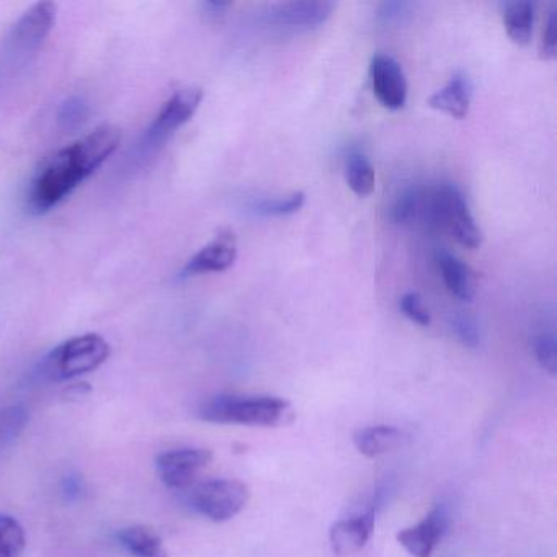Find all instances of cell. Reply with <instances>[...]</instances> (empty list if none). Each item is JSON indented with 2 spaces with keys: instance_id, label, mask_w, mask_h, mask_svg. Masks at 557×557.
<instances>
[{
  "instance_id": "cell-1",
  "label": "cell",
  "mask_w": 557,
  "mask_h": 557,
  "mask_svg": "<svg viewBox=\"0 0 557 557\" xmlns=\"http://www.w3.org/2000/svg\"><path fill=\"white\" fill-rule=\"evenodd\" d=\"M198 419L210 423L247 426H278L292 422V404L276 396H237L220 394L205 400L197 410Z\"/></svg>"
},
{
  "instance_id": "cell-2",
  "label": "cell",
  "mask_w": 557,
  "mask_h": 557,
  "mask_svg": "<svg viewBox=\"0 0 557 557\" xmlns=\"http://www.w3.org/2000/svg\"><path fill=\"white\" fill-rule=\"evenodd\" d=\"M90 174L81 161L76 146L71 145L51 156L35 174L28 188V210L45 214L70 197Z\"/></svg>"
},
{
  "instance_id": "cell-3",
  "label": "cell",
  "mask_w": 557,
  "mask_h": 557,
  "mask_svg": "<svg viewBox=\"0 0 557 557\" xmlns=\"http://www.w3.org/2000/svg\"><path fill=\"white\" fill-rule=\"evenodd\" d=\"M112 348L99 334H84L58 345L41 361V376L50 381L74 380L99 370L110 358Z\"/></svg>"
},
{
  "instance_id": "cell-4",
  "label": "cell",
  "mask_w": 557,
  "mask_h": 557,
  "mask_svg": "<svg viewBox=\"0 0 557 557\" xmlns=\"http://www.w3.org/2000/svg\"><path fill=\"white\" fill-rule=\"evenodd\" d=\"M249 497V487L244 482L237 479H214L195 485L188 502L201 517L214 523H224L246 508Z\"/></svg>"
},
{
  "instance_id": "cell-5",
  "label": "cell",
  "mask_w": 557,
  "mask_h": 557,
  "mask_svg": "<svg viewBox=\"0 0 557 557\" xmlns=\"http://www.w3.org/2000/svg\"><path fill=\"white\" fill-rule=\"evenodd\" d=\"M432 226L448 231L468 249L481 246V230L475 224L465 197L455 185L443 184L432 188Z\"/></svg>"
},
{
  "instance_id": "cell-6",
  "label": "cell",
  "mask_w": 557,
  "mask_h": 557,
  "mask_svg": "<svg viewBox=\"0 0 557 557\" xmlns=\"http://www.w3.org/2000/svg\"><path fill=\"white\" fill-rule=\"evenodd\" d=\"M203 100V90L198 87H187V89L177 90L168 102L162 107L161 112L156 116L152 125L146 133L148 145H161L168 141L177 129H181L185 123L190 122L191 116L200 109Z\"/></svg>"
},
{
  "instance_id": "cell-7",
  "label": "cell",
  "mask_w": 557,
  "mask_h": 557,
  "mask_svg": "<svg viewBox=\"0 0 557 557\" xmlns=\"http://www.w3.org/2000/svg\"><path fill=\"white\" fill-rule=\"evenodd\" d=\"M213 455L205 448H181L162 453L156 459L159 478L165 487L188 488L197 475L210 465Z\"/></svg>"
},
{
  "instance_id": "cell-8",
  "label": "cell",
  "mask_w": 557,
  "mask_h": 557,
  "mask_svg": "<svg viewBox=\"0 0 557 557\" xmlns=\"http://www.w3.org/2000/svg\"><path fill=\"white\" fill-rule=\"evenodd\" d=\"M334 2L327 0H301V2H283V4L270 5L262 21L270 27L315 28L324 25L334 12Z\"/></svg>"
},
{
  "instance_id": "cell-9",
  "label": "cell",
  "mask_w": 557,
  "mask_h": 557,
  "mask_svg": "<svg viewBox=\"0 0 557 557\" xmlns=\"http://www.w3.org/2000/svg\"><path fill=\"white\" fill-rule=\"evenodd\" d=\"M448 527V510L438 505L419 523L400 530L396 540L412 557H432Z\"/></svg>"
},
{
  "instance_id": "cell-10",
  "label": "cell",
  "mask_w": 557,
  "mask_h": 557,
  "mask_svg": "<svg viewBox=\"0 0 557 557\" xmlns=\"http://www.w3.org/2000/svg\"><path fill=\"white\" fill-rule=\"evenodd\" d=\"M371 86L377 102L387 110L404 109L407 102V81L403 67L394 58L376 54L370 64Z\"/></svg>"
},
{
  "instance_id": "cell-11",
  "label": "cell",
  "mask_w": 557,
  "mask_h": 557,
  "mask_svg": "<svg viewBox=\"0 0 557 557\" xmlns=\"http://www.w3.org/2000/svg\"><path fill=\"white\" fill-rule=\"evenodd\" d=\"M58 5L53 2H38L32 5L12 28L11 41L14 48L34 51L47 40L57 24Z\"/></svg>"
},
{
  "instance_id": "cell-12",
  "label": "cell",
  "mask_w": 557,
  "mask_h": 557,
  "mask_svg": "<svg viewBox=\"0 0 557 557\" xmlns=\"http://www.w3.org/2000/svg\"><path fill=\"white\" fill-rule=\"evenodd\" d=\"M374 521H376V510L368 508L364 513L351 515L332 524L329 541L334 554L347 557L360 553L373 534Z\"/></svg>"
},
{
  "instance_id": "cell-13",
  "label": "cell",
  "mask_w": 557,
  "mask_h": 557,
  "mask_svg": "<svg viewBox=\"0 0 557 557\" xmlns=\"http://www.w3.org/2000/svg\"><path fill=\"white\" fill-rule=\"evenodd\" d=\"M237 257V243L233 231H221L210 244L198 250L187 265L182 270V275L191 276L200 273H220L233 267Z\"/></svg>"
},
{
  "instance_id": "cell-14",
  "label": "cell",
  "mask_w": 557,
  "mask_h": 557,
  "mask_svg": "<svg viewBox=\"0 0 557 557\" xmlns=\"http://www.w3.org/2000/svg\"><path fill=\"white\" fill-rule=\"evenodd\" d=\"M472 84L466 74L458 73L449 79L443 89L429 99L430 109L438 110L451 119L462 120L471 107Z\"/></svg>"
},
{
  "instance_id": "cell-15",
  "label": "cell",
  "mask_w": 557,
  "mask_h": 557,
  "mask_svg": "<svg viewBox=\"0 0 557 557\" xmlns=\"http://www.w3.org/2000/svg\"><path fill=\"white\" fill-rule=\"evenodd\" d=\"M407 435L391 425L364 426L354 435V445L367 458H380L394 449L403 448Z\"/></svg>"
},
{
  "instance_id": "cell-16",
  "label": "cell",
  "mask_w": 557,
  "mask_h": 557,
  "mask_svg": "<svg viewBox=\"0 0 557 557\" xmlns=\"http://www.w3.org/2000/svg\"><path fill=\"white\" fill-rule=\"evenodd\" d=\"M391 218L400 226L425 221L432 226V190L410 187L397 197Z\"/></svg>"
},
{
  "instance_id": "cell-17",
  "label": "cell",
  "mask_w": 557,
  "mask_h": 557,
  "mask_svg": "<svg viewBox=\"0 0 557 557\" xmlns=\"http://www.w3.org/2000/svg\"><path fill=\"white\" fill-rule=\"evenodd\" d=\"M436 262L448 292L461 301H471L475 293L474 272L462 260L446 250L436 256Z\"/></svg>"
},
{
  "instance_id": "cell-18",
  "label": "cell",
  "mask_w": 557,
  "mask_h": 557,
  "mask_svg": "<svg viewBox=\"0 0 557 557\" xmlns=\"http://www.w3.org/2000/svg\"><path fill=\"white\" fill-rule=\"evenodd\" d=\"M120 546L135 557H169L162 537L151 528L135 524L116 533Z\"/></svg>"
},
{
  "instance_id": "cell-19",
  "label": "cell",
  "mask_w": 557,
  "mask_h": 557,
  "mask_svg": "<svg viewBox=\"0 0 557 557\" xmlns=\"http://www.w3.org/2000/svg\"><path fill=\"white\" fill-rule=\"evenodd\" d=\"M504 25L513 44L527 45L533 34L534 5L528 0L510 2L505 8Z\"/></svg>"
},
{
  "instance_id": "cell-20",
  "label": "cell",
  "mask_w": 557,
  "mask_h": 557,
  "mask_svg": "<svg viewBox=\"0 0 557 557\" xmlns=\"http://www.w3.org/2000/svg\"><path fill=\"white\" fill-rule=\"evenodd\" d=\"M345 181L355 195L368 197L376 184V175L370 159L361 152H351L345 162Z\"/></svg>"
},
{
  "instance_id": "cell-21",
  "label": "cell",
  "mask_w": 557,
  "mask_h": 557,
  "mask_svg": "<svg viewBox=\"0 0 557 557\" xmlns=\"http://www.w3.org/2000/svg\"><path fill=\"white\" fill-rule=\"evenodd\" d=\"M27 546V534L21 521L0 515V557H21Z\"/></svg>"
},
{
  "instance_id": "cell-22",
  "label": "cell",
  "mask_w": 557,
  "mask_h": 557,
  "mask_svg": "<svg viewBox=\"0 0 557 557\" xmlns=\"http://www.w3.org/2000/svg\"><path fill=\"white\" fill-rule=\"evenodd\" d=\"M306 195L302 191H295L288 197L263 198L250 205L253 213L263 218L292 216L305 207Z\"/></svg>"
},
{
  "instance_id": "cell-23",
  "label": "cell",
  "mask_w": 557,
  "mask_h": 557,
  "mask_svg": "<svg viewBox=\"0 0 557 557\" xmlns=\"http://www.w3.org/2000/svg\"><path fill=\"white\" fill-rule=\"evenodd\" d=\"M30 413L24 406H8L0 409V449L11 446L27 429Z\"/></svg>"
},
{
  "instance_id": "cell-24",
  "label": "cell",
  "mask_w": 557,
  "mask_h": 557,
  "mask_svg": "<svg viewBox=\"0 0 557 557\" xmlns=\"http://www.w3.org/2000/svg\"><path fill=\"white\" fill-rule=\"evenodd\" d=\"M89 116V103L84 97L74 96L64 100L58 110V123L66 132H74L87 122Z\"/></svg>"
},
{
  "instance_id": "cell-25",
  "label": "cell",
  "mask_w": 557,
  "mask_h": 557,
  "mask_svg": "<svg viewBox=\"0 0 557 557\" xmlns=\"http://www.w3.org/2000/svg\"><path fill=\"white\" fill-rule=\"evenodd\" d=\"M449 327H451L453 335L465 347L478 348L481 344V329H479L478 321L468 312H455L449 319Z\"/></svg>"
},
{
  "instance_id": "cell-26",
  "label": "cell",
  "mask_w": 557,
  "mask_h": 557,
  "mask_svg": "<svg viewBox=\"0 0 557 557\" xmlns=\"http://www.w3.org/2000/svg\"><path fill=\"white\" fill-rule=\"evenodd\" d=\"M533 350L541 368L554 376L557 371V345L554 332L543 331L534 335Z\"/></svg>"
},
{
  "instance_id": "cell-27",
  "label": "cell",
  "mask_w": 557,
  "mask_h": 557,
  "mask_svg": "<svg viewBox=\"0 0 557 557\" xmlns=\"http://www.w3.org/2000/svg\"><path fill=\"white\" fill-rule=\"evenodd\" d=\"M399 308L409 321L416 322L417 325H422V327L430 325L429 311H426L422 298L417 293H406L400 298Z\"/></svg>"
},
{
  "instance_id": "cell-28",
  "label": "cell",
  "mask_w": 557,
  "mask_h": 557,
  "mask_svg": "<svg viewBox=\"0 0 557 557\" xmlns=\"http://www.w3.org/2000/svg\"><path fill=\"white\" fill-rule=\"evenodd\" d=\"M557 54V8L550 9L546 18V27L543 30L541 41V57L544 60H554Z\"/></svg>"
},
{
  "instance_id": "cell-29",
  "label": "cell",
  "mask_w": 557,
  "mask_h": 557,
  "mask_svg": "<svg viewBox=\"0 0 557 557\" xmlns=\"http://www.w3.org/2000/svg\"><path fill=\"white\" fill-rule=\"evenodd\" d=\"M412 4L409 2H384L377 9V21L384 25L399 24L409 15Z\"/></svg>"
},
{
  "instance_id": "cell-30",
  "label": "cell",
  "mask_w": 557,
  "mask_h": 557,
  "mask_svg": "<svg viewBox=\"0 0 557 557\" xmlns=\"http://www.w3.org/2000/svg\"><path fill=\"white\" fill-rule=\"evenodd\" d=\"M81 492H83V481L77 475H70V478L64 479L63 494L66 495V498L74 500V498L79 497Z\"/></svg>"
},
{
  "instance_id": "cell-31",
  "label": "cell",
  "mask_w": 557,
  "mask_h": 557,
  "mask_svg": "<svg viewBox=\"0 0 557 557\" xmlns=\"http://www.w3.org/2000/svg\"><path fill=\"white\" fill-rule=\"evenodd\" d=\"M227 8H230L227 2H205V9H207L211 15L224 14Z\"/></svg>"
}]
</instances>
